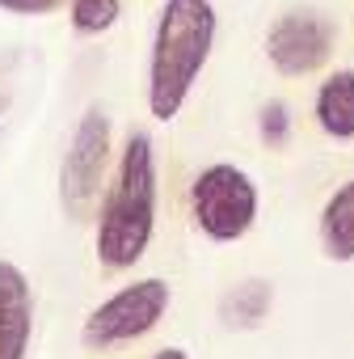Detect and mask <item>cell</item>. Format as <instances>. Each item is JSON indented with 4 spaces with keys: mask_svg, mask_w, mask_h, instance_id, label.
<instances>
[{
    "mask_svg": "<svg viewBox=\"0 0 354 359\" xmlns=\"http://www.w3.org/2000/svg\"><path fill=\"white\" fill-rule=\"evenodd\" d=\"M270 304H274L270 283L249 279V283H241L236 292H228V296H224L220 317H224V325H232V330H236V325H241V330H253V325H262V321H266Z\"/></svg>",
    "mask_w": 354,
    "mask_h": 359,
    "instance_id": "8fae6325",
    "label": "cell"
},
{
    "mask_svg": "<svg viewBox=\"0 0 354 359\" xmlns=\"http://www.w3.org/2000/svg\"><path fill=\"white\" fill-rule=\"evenodd\" d=\"M64 5H68L72 30L80 39L106 34L118 22V13H122V0H0V9L13 13V18H47V13H55Z\"/></svg>",
    "mask_w": 354,
    "mask_h": 359,
    "instance_id": "ba28073f",
    "label": "cell"
},
{
    "mask_svg": "<svg viewBox=\"0 0 354 359\" xmlns=\"http://www.w3.org/2000/svg\"><path fill=\"white\" fill-rule=\"evenodd\" d=\"M152 359H190V355H186L182 346H164V351H156Z\"/></svg>",
    "mask_w": 354,
    "mask_h": 359,
    "instance_id": "4fadbf2b",
    "label": "cell"
},
{
    "mask_svg": "<svg viewBox=\"0 0 354 359\" xmlns=\"http://www.w3.org/2000/svg\"><path fill=\"white\" fill-rule=\"evenodd\" d=\"M110 169V118L101 106H89L72 131L64 169H59V203L72 220H85L101 195Z\"/></svg>",
    "mask_w": 354,
    "mask_h": 359,
    "instance_id": "5b68a950",
    "label": "cell"
},
{
    "mask_svg": "<svg viewBox=\"0 0 354 359\" xmlns=\"http://www.w3.org/2000/svg\"><path fill=\"white\" fill-rule=\"evenodd\" d=\"M156 229V148L152 135L131 131L114 182L106 187V203L97 212V262L106 271H127L148 254Z\"/></svg>",
    "mask_w": 354,
    "mask_h": 359,
    "instance_id": "7a4b0ae2",
    "label": "cell"
},
{
    "mask_svg": "<svg viewBox=\"0 0 354 359\" xmlns=\"http://www.w3.org/2000/svg\"><path fill=\"white\" fill-rule=\"evenodd\" d=\"M312 114L329 140H354V68H337L316 85Z\"/></svg>",
    "mask_w": 354,
    "mask_h": 359,
    "instance_id": "9c48e42d",
    "label": "cell"
},
{
    "mask_svg": "<svg viewBox=\"0 0 354 359\" xmlns=\"http://www.w3.org/2000/svg\"><path fill=\"white\" fill-rule=\"evenodd\" d=\"M169 283L164 279H135L127 287H118L110 300H101L89 317H85V346H118V342H135L148 330L160 325V317L169 313Z\"/></svg>",
    "mask_w": 354,
    "mask_h": 359,
    "instance_id": "277c9868",
    "label": "cell"
},
{
    "mask_svg": "<svg viewBox=\"0 0 354 359\" xmlns=\"http://www.w3.org/2000/svg\"><path fill=\"white\" fill-rule=\"evenodd\" d=\"M190 212L211 241H241L257 220V187L236 165H207L190 187Z\"/></svg>",
    "mask_w": 354,
    "mask_h": 359,
    "instance_id": "3957f363",
    "label": "cell"
},
{
    "mask_svg": "<svg viewBox=\"0 0 354 359\" xmlns=\"http://www.w3.org/2000/svg\"><path fill=\"white\" fill-rule=\"evenodd\" d=\"M320 241L333 262H354V177L329 195L320 212Z\"/></svg>",
    "mask_w": 354,
    "mask_h": 359,
    "instance_id": "30bf717a",
    "label": "cell"
},
{
    "mask_svg": "<svg viewBox=\"0 0 354 359\" xmlns=\"http://www.w3.org/2000/svg\"><path fill=\"white\" fill-rule=\"evenodd\" d=\"M215 5L211 0H164L148 55V110L156 123L182 114L199 72L215 47Z\"/></svg>",
    "mask_w": 354,
    "mask_h": 359,
    "instance_id": "6da1fadb",
    "label": "cell"
},
{
    "mask_svg": "<svg viewBox=\"0 0 354 359\" xmlns=\"http://www.w3.org/2000/svg\"><path fill=\"white\" fill-rule=\"evenodd\" d=\"M34 334V292L17 262L0 258V359H26Z\"/></svg>",
    "mask_w": 354,
    "mask_h": 359,
    "instance_id": "52a82bcc",
    "label": "cell"
},
{
    "mask_svg": "<svg viewBox=\"0 0 354 359\" xmlns=\"http://www.w3.org/2000/svg\"><path fill=\"white\" fill-rule=\"evenodd\" d=\"M337 51V22L320 9H287L266 34V55L278 76H312Z\"/></svg>",
    "mask_w": 354,
    "mask_h": 359,
    "instance_id": "8992f818",
    "label": "cell"
},
{
    "mask_svg": "<svg viewBox=\"0 0 354 359\" xmlns=\"http://www.w3.org/2000/svg\"><path fill=\"white\" fill-rule=\"evenodd\" d=\"M257 131H262V144L283 148L291 140V106L287 102H266L262 114H257Z\"/></svg>",
    "mask_w": 354,
    "mask_h": 359,
    "instance_id": "7c38bea8",
    "label": "cell"
}]
</instances>
